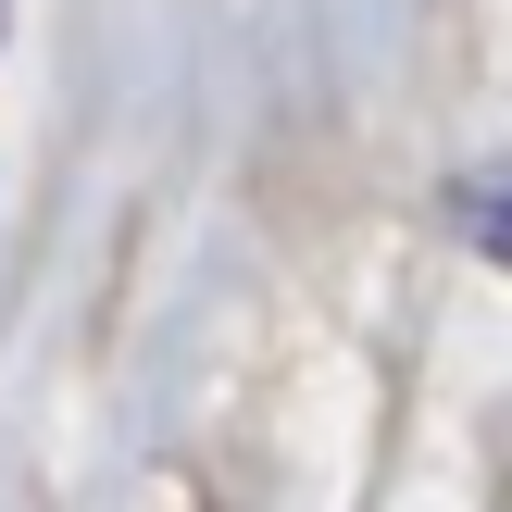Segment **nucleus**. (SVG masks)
Returning a JSON list of instances; mask_svg holds the SVG:
<instances>
[{"label": "nucleus", "instance_id": "obj_1", "mask_svg": "<svg viewBox=\"0 0 512 512\" xmlns=\"http://www.w3.org/2000/svg\"><path fill=\"white\" fill-rule=\"evenodd\" d=\"M463 225H475V238H488L500 263H512V175H500V188H475V200H463Z\"/></svg>", "mask_w": 512, "mask_h": 512}]
</instances>
